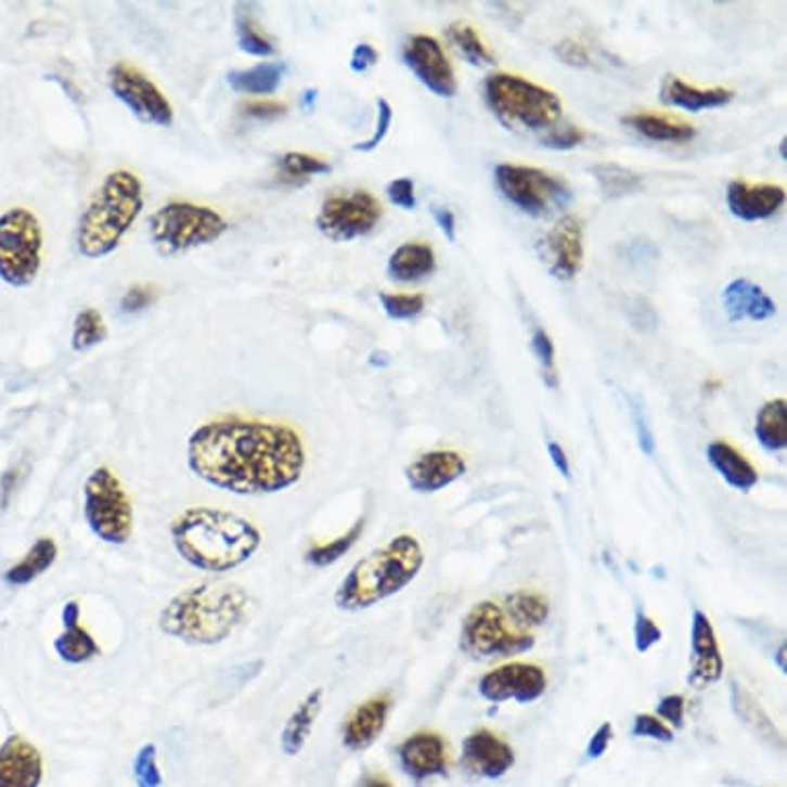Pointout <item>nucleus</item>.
<instances>
[{
    "label": "nucleus",
    "instance_id": "nucleus-1",
    "mask_svg": "<svg viewBox=\"0 0 787 787\" xmlns=\"http://www.w3.org/2000/svg\"><path fill=\"white\" fill-rule=\"evenodd\" d=\"M190 473L233 495H274L297 485L308 452L289 423L260 416L210 418L188 437Z\"/></svg>",
    "mask_w": 787,
    "mask_h": 787
},
{
    "label": "nucleus",
    "instance_id": "nucleus-2",
    "mask_svg": "<svg viewBox=\"0 0 787 787\" xmlns=\"http://www.w3.org/2000/svg\"><path fill=\"white\" fill-rule=\"evenodd\" d=\"M178 557L205 573H229L246 565L262 546V528L242 514L212 505H190L169 524Z\"/></svg>",
    "mask_w": 787,
    "mask_h": 787
},
{
    "label": "nucleus",
    "instance_id": "nucleus-3",
    "mask_svg": "<svg viewBox=\"0 0 787 787\" xmlns=\"http://www.w3.org/2000/svg\"><path fill=\"white\" fill-rule=\"evenodd\" d=\"M251 598L229 581H201L178 592L157 617L159 631L188 645H219L248 621Z\"/></svg>",
    "mask_w": 787,
    "mask_h": 787
},
{
    "label": "nucleus",
    "instance_id": "nucleus-4",
    "mask_svg": "<svg viewBox=\"0 0 787 787\" xmlns=\"http://www.w3.org/2000/svg\"><path fill=\"white\" fill-rule=\"evenodd\" d=\"M423 567V544L413 534H398L352 565L334 590V606L343 612L370 610L409 588Z\"/></svg>",
    "mask_w": 787,
    "mask_h": 787
},
{
    "label": "nucleus",
    "instance_id": "nucleus-5",
    "mask_svg": "<svg viewBox=\"0 0 787 787\" xmlns=\"http://www.w3.org/2000/svg\"><path fill=\"white\" fill-rule=\"evenodd\" d=\"M145 207L143 182L128 169L107 173L87 203L77 228L79 254L98 260L120 246L128 229Z\"/></svg>",
    "mask_w": 787,
    "mask_h": 787
},
{
    "label": "nucleus",
    "instance_id": "nucleus-6",
    "mask_svg": "<svg viewBox=\"0 0 787 787\" xmlns=\"http://www.w3.org/2000/svg\"><path fill=\"white\" fill-rule=\"evenodd\" d=\"M487 104L509 128L553 130L559 126L563 104L559 95L518 75L495 73L485 81Z\"/></svg>",
    "mask_w": 787,
    "mask_h": 787
},
{
    "label": "nucleus",
    "instance_id": "nucleus-7",
    "mask_svg": "<svg viewBox=\"0 0 787 787\" xmlns=\"http://www.w3.org/2000/svg\"><path fill=\"white\" fill-rule=\"evenodd\" d=\"M83 518L89 532L112 546L134 534V503L122 478L109 466H95L83 482Z\"/></svg>",
    "mask_w": 787,
    "mask_h": 787
},
{
    "label": "nucleus",
    "instance_id": "nucleus-8",
    "mask_svg": "<svg viewBox=\"0 0 787 787\" xmlns=\"http://www.w3.org/2000/svg\"><path fill=\"white\" fill-rule=\"evenodd\" d=\"M228 228L225 217L215 208L171 201L151 215L149 237L162 256L173 258L219 240Z\"/></svg>",
    "mask_w": 787,
    "mask_h": 787
},
{
    "label": "nucleus",
    "instance_id": "nucleus-9",
    "mask_svg": "<svg viewBox=\"0 0 787 787\" xmlns=\"http://www.w3.org/2000/svg\"><path fill=\"white\" fill-rule=\"evenodd\" d=\"M43 231L40 219L25 207L0 212V281L25 289L42 270Z\"/></svg>",
    "mask_w": 787,
    "mask_h": 787
},
{
    "label": "nucleus",
    "instance_id": "nucleus-10",
    "mask_svg": "<svg viewBox=\"0 0 787 787\" xmlns=\"http://www.w3.org/2000/svg\"><path fill=\"white\" fill-rule=\"evenodd\" d=\"M537 637L507 621L498 602H477L462 621L460 647L475 660H505L532 651Z\"/></svg>",
    "mask_w": 787,
    "mask_h": 787
},
{
    "label": "nucleus",
    "instance_id": "nucleus-11",
    "mask_svg": "<svg viewBox=\"0 0 787 787\" xmlns=\"http://www.w3.org/2000/svg\"><path fill=\"white\" fill-rule=\"evenodd\" d=\"M495 182L512 205L532 217H544L571 201L569 184L539 167L501 164L495 167Z\"/></svg>",
    "mask_w": 787,
    "mask_h": 787
},
{
    "label": "nucleus",
    "instance_id": "nucleus-12",
    "mask_svg": "<svg viewBox=\"0 0 787 787\" xmlns=\"http://www.w3.org/2000/svg\"><path fill=\"white\" fill-rule=\"evenodd\" d=\"M382 215V203L370 190H338L324 198L315 225L332 242H351L372 233Z\"/></svg>",
    "mask_w": 787,
    "mask_h": 787
},
{
    "label": "nucleus",
    "instance_id": "nucleus-13",
    "mask_svg": "<svg viewBox=\"0 0 787 787\" xmlns=\"http://www.w3.org/2000/svg\"><path fill=\"white\" fill-rule=\"evenodd\" d=\"M112 93L145 125H173V105L166 93L143 70L128 63H116L107 70Z\"/></svg>",
    "mask_w": 787,
    "mask_h": 787
},
{
    "label": "nucleus",
    "instance_id": "nucleus-14",
    "mask_svg": "<svg viewBox=\"0 0 787 787\" xmlns=\"http://www.w3.org/2000/svg\"><path fill=\"white\" fill-rule=\"evenodd\" d=\"M549 679L539 663L507 662L489 670L478 681V693L489 704H534L546 693Z\"/></svg>",
    "mask_w": 787,
    "mask_h": 787
},
{
    "label": "nucleus",
    "instance_id": "nucleus-15",
    "mask_svg": "<svg viewBox=\"0 0 787 787\" xmlns=\"http://www.w3.org/2000/svg\"><path fill=\"white\" fill-rule=\"evenodd\" d=\"M404 64L415 73L416 79L439 98H454L457 91L456 73L448 61L441 43L434 36L415 34L402 50Z\"/></svg>",
    "mask_w": 787,
    "mask_h": 787
},
{
    "label": "nucleus",
    "instance_id": "nucleus-16",
    "mask_svg": "<svg viewBox=\"0 0 787 787\" xmlns=\"http://www.w3.org/2000/svg\"><path fill=\"white\" fill-rule=\"evenodd\" d=\"M462 761L478 777L499 779L516 765V750L495 732L480 727L464 738Z\"/></svg>",
    "mask_w": 787,
    "mask_h": 787
},
{
    "label": "nucleus",
    "instance_id": "nucleus-17",
    "mask_svg": "<svg viewBox=\"0 0 787 787\" xmlns=\"http://www.w3.org/2000/svg\"><path fill=\"white\" fill-rule=\"evenodd\" d=\"M398 763L416 782L443 777L450 766L448 745L437 732L421 730L398 746Z\"/></svg>",
    "mask_w": 787,
    "mask_h": 787
},
{
    "label": "nucleus",
    "instance_id": "nucleus-18",
    "mask_svg": "<svg viewBox=\"0 0 787 787\" xmlns=\"http://www.w3.org/2000/svg\"><path fill=\"white\" fill-rule=\"evenodd\" d=\"M464 475H466V460L454 450H434L421 454L404 470L409 487L421 495L443 491Z\"/></svg>",
    "mask_w": 787,
    "mask_h": 787
},
{
    "label": "nucleus",
    "instance_id": "nucleus-19",
    "mask_svg": "<svg viewBox=\"0 0 787 787\" xmlns=\"http://www.w3.org/2000/svg\"><path fill=\"white\" fill-rule=\"evenodd\" d=\"M542 246L544 258L549 262V272L560 281H571L583 265V228L580 219L573 215L563 217L546 233Z\"/></svg>",
    "mask_w": 787,
    "mask_h": 787
},
{
    "label": "nucleus",
    "instance_id": "nucleus-20",
    "mask_svg": "<svg viewBox=\"0 0 787 787\" xmlns=\"http://www.w3.org/2000/svg\"><path fill=\"white\" fill-rule=\"evenodd\" d=\"M724 656L715 629L704 610L695 608L691 617V681L715 684L724 679Z\"/></svg>",
    "mask_w": 787,
    "mask_h": 787
},
{
    "label": "nucleus",
    "instance_id": "nucleus-21",
    "mask_svg": "<svg viewBox=\"0 0 787 787\" xmlns=\"http://www.w3.org/2000/svg\"><path fill=\"white\" fill-rule=\"evenodd\" d=\"M392 711L390 695H373L357 705L343 724V746L351 752H363L372 748L384 734Z\"/></svg>",
    "mask_w": 787,
    "mask_h": 787
},
{
    "label": "nucleus",
    "instance_id": "nucleus-22",
    "mask_svg": "<svg viewBox=\"0 0 787 787\" xmlns=\"http://www.w3.org/2000/svg\"><path fill=\"white\" fill-rule=\"evenodd\" d=\"M42 782L40 748L20 734H11L0 745V787H40Z\"/></svg>",
    "mask_w": 787,
    "mask_h": 787
},
{
    "label": "nucleus",
    "instance_id": "nucleus-23",
    "mask_svg": "<svg viewBox=\"0 0 787 787\" xmlns=\"http://www.w3.org/2000/svg\"><path fill=\"white\" fill-rule=\"evenodd\" d=\"M727 208L736 219L763 221L773 217L786 203V188L769 182H746L734 180L727 186Z\"/></svg>",
    "mask_w": 787,
    "mask_h": 787
},
{
    "label": "nucleus",
    "instance_id": "nucleus-24",
    "mask_svg": "<svg viewBox=\"0 0 787 787\" xmlns=\"http://www.w3.org/2000/svg\"><path fill=\"white\" fill-rule=\"evenodd\" d=\"M61 621H63V631L52 643L61 662L68 663V666H81V663L93 662L95 658L102 656V645L81 622L79 601L64 602Z\"/></svg>",
    "mask_w": 787,
    "mask_h": 787
},
{
    "label": "nucleus",
    "instance_id": "nucleus-25",
    "mask_svg": "<svg viewBox=\"0 0 787 787\" xmlns=\"http://www.w3.org/2000/svg\"><path fill=\"white\" fill-rule=\"evenodd\" d=\"M722 304L732 322H763L777 313V306L765 289L748 279H734L722 293Z\"/></svg>",
    "mask_w": 787,
    "mask_h": 787
},
{
    "label": "nucleus",
    "instance_id": "nucleus-26",
    "mask_svg": "<svg viewBox=\"0 0 787 787\" xmlns=\"http://www.w3.org/2000/svg\"><path fill=\"white\" fill-rule=\"evenodd\" d=\"M734 91L725 87H697L686 83L676 75H666L660 89V100L666 105L683 107L688 112H701L709 107H722L734 100Z\"/></svg>",
    "mask_w": 787,
    "mask_h": 787
},
{
    "label": "nucleus",
    "instance_id": "nucleus-27",
    "mask_svg": "<svg viewBox=\"0 0 787 787\" xmlns=\"http://www.w3.org/2000/svg\"><path fill=\"white\" fill-rule=\"evenodd\" d=\"M322 704H324V688L318 686L310 691L291 711L287 722L281 730V738H279L283 754L297 757L306 748L311 732H313V725L318 722V715L322 711Z\"/></svg>",
    "mask_w": 787,
    "mask_h": 787
},
{
    "label": "nucleus",
    "instance_id": "nucleus-28",
    "mask_svg": "<svg viewBox=\"0 0 787 787\" xmlns=\"http://www.w3.org/2000/svg\"><path fill=\"white\" fill-rule=\"evenodd\" d=\"M707 462L734 491L750 493L759 485L757 468L727 441H711L707 446Z\"/></svg>",
    "mask_w": 787,
    "mask_h": 787
},
{
    "label": "nucleus",
    "instance_id": "nucleus-29",
    "mask_svg": "<svg viewBox=\"0 0 787 787\" xmlns=\"http://www.w3.org/2000/svg\"><path fill=\"white\" fill-rule=\"evenodd\" d=\"M59 559V544L52 537H42L36 540L29 551L23 555L22 560H17L15 565H11L4 573L2 581L11 588H23L29 585L31 581L42 578L48 569L54 567V563Z\"/></svg>",
    "mask_w": 787,
    "mask_h": 787
},
{
    "label": "nucleus",
    "instance_id": "nucleus-30",
    "mask_svg": "<svg viewBox=\"0 0 787 787\" xmlns=\"http://www.w3.org/2000/svg\"><path fill=\"white\" fill-rule=\"evenodd\" d=\"M622 125L631 126L645 139L658 143H688L697 137V128L681 118L654 112H637L622 118Z\"/></svg>",
    "mask_w": 787,
    "mask_h": 787
},
{
    "label": "nucleus",
    "instance_id": "nucleus-31",
    "mask_svg": "<svg viewBox=\"0 0 787 787\" xmlns=\"http://www.w3.org/2000/svg\"><path fill=\"white\" fill-rule=\"evenodd\" d=\"M730 704L736 713V718L743 724L757 734L761 740H765L771 746H779L784 748V738L779 734V730L771 722L769 713L761 707V704L754 699L752 693H748L745 686L732 681L730 683Z\"/></svg>",
    "mask_w": 787,
    "mask_h": 787
},
{
    "label": "nucleus",
    "instance_id": "nucleus-32",
    "mask_svg": "<svg viewBox=\"0 0 787 787\" xmlns=\"http://www.w3.org/2000/svg\"><path fill=\"white\" fill-rule=\"evenodd\" d=\"M436 251L425 242H407L396 248L388 260V274L393 281L413 283L421 281L436 270Z\"/></svg>",
    "mask_w": 787,
    "mask_h": 787
},
{
    "label": "nucleus",
    "instance_id": "nucleus-33",
    "mask_svg": "<svg viewBox=\"0 0 787 787\" xmlns=\"http://www.w3.org/2000/svg\"><path fill=\"white\" fill-rule=\"evenodd\" d=\"M507 621L512 622L521 633H532V629H539L546 624L551 617V602L534 590H518L505 596V608H503Z\"/></svg>",
    "mask_w": 787,
    "mask_h": 787
},
{
    "label": "nucleus",
    "instance_id": "nucleus-34",
    "mask_svg": "<svg viewBox=\"0 0 787 787\" xmlns=\"http://www.w3.org/2000/svg\"><path fill=\"white\" fill-rule=\"evenodd\" d=\"M754 436L766 452H782L787 448V400H769L757 413Z\"/></svg>",
    "mask_w": 787,
    "mask_h": 787
},
{
    "label": "nucleus",
    "instance_id": "nucleus-35",
    "mask_svg": "<svg viewBox=\"0 0 787 787\" xmlns=\"http://www.w3.org/2000/svg\"><path fill=\"white\" fill-rule=\"evenodd\" d=\"M285 66L279 63H260L246 70H231L228 75L233 91L244 95H270L283 81Z\"/></svg>",
    "mask_w": 787,
    "mask_h": 787
},
{
    "label": "nucleus",
    "instance_id": "nucleus-36",
    "mask_svg": "<svg viewBox=\"0 0 787 787\" xmlns=\"http://www.w3.org/2000/svg\"><path fill=\"white\" fill-rule=\"evenodd\" d=\"M365 532V516L357 519L352 524L351 528L347 532H343L340 537L336 539L324 540V542H313L310 549L306 551L304 559L311 567H318V569H324V567H331L334 563L343 559L345 555H349L352 551V546L361 540Z\"/></svg>",
    "mask_w": 787,
    "mask_h": 787
},
{
    "label": "nucleus",
    "instance_id": "nucleus-37",
    "mask_svg": "<svg viewBox=\"0 0 787 787\" xmlns=\"http://www.w3.org/2000/svg\"><path fill=\"white\" fill-rule=\"evenodd\" d=\"M246 11H242V7L235 13V31H237V46L242 52L258 56V59H269L276 52V46L270 40L269 34L262 29V25L256 22V17L251 15L248 4H244Z\"/></svg>",
    "mask_w": 787,
    "mask_h": 787
},
{
    "label": "nucleus",
    "instance_id": "nucleus-38",
    "mask_svg": "<svg viewBox=\"0 0 787 787\" xmlns=\"http://www.w3.org/2000/svg\"><path fill=\"white\" fill-rule=\"evenodd\" d=\"M590 173L601 184V190L608 198H622L629 194L640 192L643 186V176L619 166V164H598L592 167Z\"/></svg>",
    "mask_w": 787,
    "mask_h": 787
},
{
    "label": "nucleus",
    "instance_id": "nucleus-39",
    "mask_svg": "<svg viewBox=\"0 0 787 787\" xmlns=\"http://www.w3.org/2000/svg\"><path fill=\"white\" fill-rule=\"evenodd\" d=\"M448 38L456 46L460 54L475 66L495 64V54L482 42L477 29L470 23L454 22L448 27Z\"/></svg>",
    "mask_w": 787,
    "mask_h": 787
},
{
    "label": "nucleus",
    "instance_id": "nucleus-40",
    "mask_svg": "<svg viewBox=\"0 0 787 787\" xmlns=\"http://www.w3.org/2000/svg\"><path fill=\"white\" fill-rule=\"evenodd\" d=\"M279 169H281V182H289L293 186H297V184H306L311 176L331 173L332 166L320 157L291 151L279 159Z\"/></svg>",
    "mask_w": 787,
    "mask_h": 787
},
{
    "label": "nucleus",
    "instance_id": "nucleus-41",
    "mask_svg": "<svg viewBox=\"0 0 787 787\" xmlns=\"http://www.w3.org/2000/svg\"><path fill=\"white\" fill-rule=\"evenodd\" d=\"M107 336L104 315L95 308H85L77 313L73 324V338L70 345L77 352L89 351L95 345L104 343Z\"/></svg>",
    "mask_w": 787,
    "mask_h": 787
},
{
    "label": "nucleus",
    "instance_id": "nucleus-42",
    "mask_svg": "<svg viewBox=\"0 0 787 787\" xmlns=\"http://www.w3.org/2000/svg\"><path fill=\"white\" fill-rule=\"evenodd\" d=\"M532 352L539 361L542 379L551 390L559 388V370H557V361H555V343L549 336V332L544 328H537L532 332V340H530Z\"/></svg>",
    "mask_w": 787,
    "mask_h": 787
},
{
    "label": "nucleus",
    "instance_id": "nucleus-43",
    "mask_svg": "<svg viewBox=\"0 0 787 787\" xmlns=\"http://www.w3.org/2000/svg\"><path fill=\"white\" fill-rule=\"evenodd\" d=\"M132 777L137 787H162L164 775L157 761V746L146 743L141 746L132 759Z\"/></svg>",
    "mask_w": 787,
    "mask_h": 787
},
{
    "label": "nucleus",
    "instance_id": "nucleus-44",
    "mask_svg": "<svg viewBox=\"0 0 787 787\" xmlns=\"http://www.w3.org/2000/svg\"><path fill=\"white\" fill-rule=\"evenodd\" d=\"M384 311L392 320H411L425 310V295L421 293H379Z\"/></svg>",
    "mask_w": 787,
    "mask_h": 787
},
{
    "label": "nucleus",
    "instance_id": "nucleus-45",
    "mask_svg": "<svg viewBox=\"0 0 787 787\" xmlns=\"http://www.w3.org/2000/svg\"><path fill=\"white\" fill-rule=\"evenodd\" d=\"M662 629L658 627V622L649 619L642 608L635 615V624H633V642L637 654H647L651 647H656L662 642Z\"/></svg>",
    "mask_w": 787,
    "mask_h": 787
},
{
    "label": "nucleus",
    "instance_id": "nucleus-46",
    "mask_svg": "<svg viewBox=\"0 0 787 787\" xmlns=\"http://www.w3.org/2000/svg\"><path fill=\"white\" fill-rule=\"evenodd\" d=\"M633 736H637V738H649V740L666 743V745H670L674 740L672 727L663 724L658 715H651V713H640V715H635Z\"/></svg>",
    "mask_w": 787,
    "mask_h": 787
},
{
    "label": "nucleus",
    "instance_id": "nucleus-47",
    "mask_svg": "<svg viewBox=\"0 0 787 787\" xmlns=\"http://www.w3.org/2000/svg\"><path fill=\"white\" fill-rule=\"evenodd\" d=\"M585 141L583 128L576 125H559L540 137V143L555 151H569Z\"/></svg>",
    "mask_w": 787,
    "mask_h": 787
},
{
    "label": "nucleus",
    "instance_id": "nucleus-48",
    "mask_svg": "<svg viewBox=\"0 0 787 787\" xmlns=\"http://www.w3.org/2000/svg\"><path fill=\"white\" fill-rule=\"evenodd\" d=\"M627 315L633 328L640 332H654L658 326L656 308L645 297H633L627 304Z\"/></svg>",
    "mask_w": 787,
    "mask_h": 787
},
{
    "label": "nucleus",
    "instance_id": "nucleus-49",
    "mask_svg": "<svg viewBox=\"0 0 787 787\" xmlns=\"http://www.w3.org/2000/svg\"><path fill=\"white\" fill-rule=\"evenodd\" d=\"M392 120L393 109L390 102L388 100H377V125L373 130L372 139H367L363 143H357V145H352V149L363 151V153H370L373 149H377V146L382 145V141L386 139V134H388V130L392 126Z\"/></svg>",
    "mask_w": 787,
    "mask_h": 787
},
{
    "label": "nucleus",
    "instance_id": "nucleus-50",
    "mask_svg": "<svg viewBox=\"0 0 787 787\" xmlns=\"http://www.w3.org/2000/svg\"><path fill=\"white\" fill-rule=\"evenodd\" d=\"M555 54L559 56L563 63L576 66V68H588V66L596 64L592 50L585 43L578 42V40H563V42L557 43Z\"/></svg>",
    "mask_w": 787,
    "mask_h": 787
},
{
    "label": "nucleus",
    "instance_id": "nucleus-51",
    "mask_svg": "<svg viewBox=\"0 0 787 787\" xmlns=\"http://www.w3.org/2000/svg\"><path fill=\"white\" fill-rule=\"evenodd\" d=\"M242 116L254 118V120H276L287 114V104L276 100H251L240 105Z\"/></svg>",
    "mask_w": 787,
    "mask_h": 787
},
{
    "label": "nucleus",
    "instance_id": "nucleus-52",
    "mask_svg": "<svg viewBox=\"0 0 787 787\" xmlns=\"http://www.w3.org/2000/svg\"><path fill=\"white\" fill-rule=\"evenodd\" d=\"M157 295H159V289L155 285H134L126 291L125 297L120 301V308L126 313L146 310L157 299Z\"/></svg>",
    "mask_w": 787,
    "mask_h": 787
},
{
    "label": "nucleus",
    "instance_id": "nucleus-53",
    "mask_svg": "<svg viewBox=\"0 0 787 787\" xmlns=\"http://www.w3.org/2000/svg\"><path fill=\"white\" fill-rule=\"evenodd\" d=\"M684 709H686V701H684L683 695H666L663 699H660L656 711L663 724H670L672 727L681 730L684 725Z\"/></svg>",
    "mask_w": 787,
    "mask_h": 787
},
{
    "label": "nucleus",
    "instance_id": "nucleus-54",
    "mask_svg": "<svg viewBox=\"0 0 787 787\" xmlns=\"http://www.w3.org/2000/svg\"><path fill=\"white\" fill-rule=\"evenodd\" d=\"M390 203L404 210H413L416 207L415 184L411 178H398L386 188Z\"/></svg>",
    "mask_w": 787,
    "mask_h": 787
},
{
    "label": "nucleus",
    "instance_id": "nucleus-55",
    "mask_svg": "<svg viewBox=\"0 0 787 787\" xmlns=\"http://www.w3.org/2000/svg\"><path fill=\"white\" fill-rule=\"evenodd\" d=\"M631 413H633V423H635V431H637L640 450H642L645 456L651 457L656 454V439H654V434H651V429H649V425H647L645 413H643V409L640 404H633Z\"/></svg>",
    "mask_w": 787,
    "mask_h": 787
},
{
    "label": "nucleus",
    "instance_id": "nucleus-56",
    "mask_svg": "<svg viewBox=\"0 0 787 787\" xmlns=\"http://www.w3.org/2000/svg\"><path fill=\"white\" fill-rule=\"evenodd\" d=\"M379 61V52L373 48L372 43H357L351 54V66L352 73H365L370 70L375 63Z\"/></svg>",
    "mask_w": 787,
    "mask_h": 787
},
{
    "label": "nucleus",
    "instance_id": "nucleus-57",
    "mask_svg": "<svg viewBox=\"0 0 787 787\" xmlns=\"http://www.w3.org/2000/svg\"><path fill=\"white\" fill-rule=\"evenodd\" d=\"M612 734H615V730H612V724L610 722H604V724L592 734V738H590V743H588V748H585V754H588V759H601L602 754L608 750V746H610V740H612Z\"/></svg>",
    "mask_w": 787,
    "mask_h": 787
},
{
    "label": "nucleus",
    "instance_id": "nucleus-58",
    "mask_svg": "<svg viewBox=\"0 0 787 787\" xmlns=\"http://www.w3.org/2000/svg\"><path fill=\"white\" fill-rule=\"evenodd\" d=\"M17 482H20V468H9L0 477V507L2 509H7L11 505V499L17 491Z\"/></svg>",
    "mask_w": 787,
    "mask_h": 787
},
{
    "label": "nucleus",
    "instance_id": "nucleus-59",
    "mask_svg": "<svg viewBox=\"0 0 787 787\" xmlns=\"http://www.w3.org/2000/svg\"><path fill=\"white\" fill-rule=\"evenodd\" d=\"M434 217H436L437 225L443 231V235L454 244L456 242V217L448 207H434Z\"/></svg>",
    "mask_w": 787,
    "mask_h": 787
},
{
    "label": "nucleus",
    "instance_id": "nucleus-60",
    "mask_svg": "<svg viewBox=\"0 0 787 787\" xmlns=\"http://www.w3.org/2000/svg\"><path fill=\"white\" fill-rule=\"evenodd\" d=\"M549 456L553 460L557 473L565 480H571V464H569V457L565 454V450L560 448L557 441H549Z\"/></svg>",
    "mask_w": 787,
    "mask_h": 787
},
{
    "label": "nucleus",
    "instance_id": "nucleus-61",
    "mask_svg": "<svg viewBox=\"0 0 787 787\" xmlns=\"http://www.w3.org/2000/svg\"><path fill=\"white\" fill-rule=\"evenodd\" d=\"M357 787H393V784L382 773H365Z\"/></svg>",
    "mask_w": 787,
    "mask_h": 787
},
{
    "label": "nucleus",
    "instance_id": "nucleus-62",
    "mask_svg": "<svg viewBox=\"0 0 787 787\" xmlns=\"http://www.w3.org/2000/svg\"><path fill=\"white\" fill-rule=\"evenodd\" d=\"M315 95H318V91H315V89H306V91H304V95H301V107H304L306 112H311V109H313Z\"/></svg>",
    "mask_w": 787,
    "mask_h": 787
},
{
    "label": "nucleus",
    "instance_id": "nucleus-63",
    "mask_svg": "<svg viewBox=\"0 0 787 787\" xmlns=\"http://www.w3.org/2000/svg\"><path fill=\"white\" fill-rule=\"evenodd\" d=\"M777 663H779V670L786 674V645H782V647H779V651H777Z\"/></svg>",
    "mask_w": 787,
    "mask_h": 787
},
{
    "label": "nucleus",
    "instance_id": "nucleus-64",
    "mask_svg": "<svg viewBox=\"0 0 787 787\" xmlns=\"http://www.w3.org/2000/svg\"><path fill=\"white\" fill-rule=\"evenodd\" d=\"M786 149L787 141L786 139H782V143H779V155H782V159H786Z\"/></svg>",
    "mask_w": 787,
    "mask_h": 787
}]
</instances>
